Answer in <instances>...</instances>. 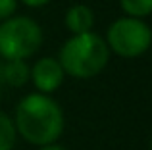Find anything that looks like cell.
Returning <instances> with one entry per match:
<instances>
[{"label": "cell", "instance_id": "1", "mask_svg": "<svg viewBox=\"0 0 152 150\" xmlns=\"http://www.w3.org/2000/svg\"><path fill=\"white\" fill-rule=\"evenodd\" d=\"M14 127L18 137L33 146L54 144L66 127L64 110L50 94L29 92L15 106Z\"/></svg>", "mask_w": 152, "mask_h": 150}, {"label": "cell", "instance_id": "2", "mask_svg": "<svg viewBox=\"0 0 152 150\" xmlns=\"http://www.w3.org/2000/svg\"><path fill=\"white\" fill-rule=\"evenodd\" d=\"M58 62L64 73L73 79H93L106 69L110 62V50L106 41L94 31L71 35L62 44Z\"/></svg>", "mask_w": 152, "mask_h": 150}, {"label": "cell", "instance_id": "3", "mask_svg": "<svg viewBox=\"0 0 152 150\" xmlns=\"http://www.w3.org/2000/svg\"><path fill=\"white\" fill-rule=\"evenodd\" d=\"M45 35L29 15H12L0 23V58L27 60L39 52Z\"/></svg>", "mask_w": 152, "mask_h": 150}, {"label": "cell", "instance_id": "4", "mask_svg": "<svg viewBox=\"0 0 152 150\" xmlns=\"http://www.w3.org/2000/svg\"><path fill=\"white\" fill-rule=\"evenodd\" d=\"M108 50L121 58H139L150 48L152 31L145 19L123 15L110 23L106 31Z\"/></svg>", "mask_w": 152, "mask_h": 150}, {"label": "cell", "instance_id": "5", "mask_svg": "<svg viewBox=\"0 0 152 150\" xmlns=\"http://www.w3.org/2000/svg\"><path fill=\"white\" fill-rule=\"evenodd\" d=\"M29 79L35 85L37 92L52 94L62 87L66 73H64V68L60 66L58 58L45 56V58H39L29 68Z\"/></svg>", "mask_w": 152, "mask_h": 150}, {"label": "cell", "instance_id": "6", "mask_svg": "<svg viewBox=\"0 0 152 150\" xmlns=\"http://www.w3.org/2000/svg\"><path fill=\"white\" fill-rule=\"evenodd\" d=\"M67 31L71 35H81L89 33L94 27V12L87 4H73L66 10V17H64Z\"/></svg>", "mask_w": 152, "mask_h": 150}, {"label": "cell", "instance_id": "7", "mask_svg": "<svg viewBox=\"0 0 152 150\" xmlns=\"http://www.w3.org/2000/svg\"><path fill=\"white\" fill-rule=\"evenodd\" d=\"M29 81V66L25 60L0 58V87H23Z\"/></svg>", "mask_w": 152, "mask_h": 150}, {"label": "cell", "instance_id": "8", "mask_svg": "<svg viewBox=\"0 0 152 150\" xmlns=\"http://www.w3.org/2000/svg\"><path fill=\"white\" fill-rule=\"evenodd\" d=\"M18 133L14 127V119L8 114L0 112V150H14Z\"/></svg>", "mask_w": 152, "mask_h": 150}, {"label": "cell", "instance_id": "9", "mask_svg": "<svg viewBox=\"0 0 152 150\" xmlns=\"http://www.w3.org/2000/svg\"><path fill=\"white\" fill-rule=\"evenodd\" d=\"M119 6H121L123 14L129 17L145 19L152 12V0H119Z\"/></svg>", "mask_w": 152, "mask_h": 150}, {"label": "cell", "instance_id": "10", "mask_svg": "<svg viewBox=\"0 0 152 150\" xmlns=\"http://www.w3.org/2000/svg\"><path fill=\"white\" fill-rule=\"evenodd\" d=\"M15 10H18V0H0V23L15 15Z\"/></svg>", "mask_w": 152, "mask_h": 150}, {"label": "cell", "instance_id": "11", "mask_svg": "<svg viewBox=\"0 0 152 150\" xmlns=\"http://www.w3.org/2000/svg\"><path fill=\"white\" fill-rule=\"evenodd\" d=\"M19 2L25 4V6H29V8H42L48 2H52V0H19Z\"/></svg>", "mask_w": 152, "mask_h": 150}, {"label": "cell", "instance_id": "12", "mask_svg": "<svg viewBox=\"0 0 152 150\" xmlns=\"http://www.w3.org/2000/svg\"><path fill=\"white\" fill-rule=\"evenodd\" d=\"M39 150H67V148H64L58 143H54V144H46V146H39Z\"/></svg>", "mask_w": 152, "mask_h": 150}, {"label": "cell", "instance_id": "13", "mask_svg": "<svg viewBox=\"0 0 152 150\" xmlns=\"http://www.w3.org/2000/svg\"><path fill=\"white\" fill-rule=\"evenodd\" d=\"M0 102H2V87H0Z\"/></svg>", "mask_w": 152, "mask_h": 150}]
</instances>
